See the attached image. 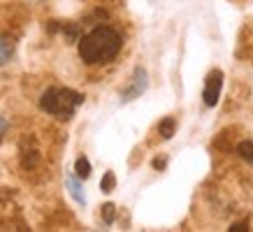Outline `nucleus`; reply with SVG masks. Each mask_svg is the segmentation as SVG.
<instances>
[{
    "label": "nucleus",
    "mask_w": 253,
    "mask_h": 232,
    "mask_svg": "<svg viewBox=\"0 0 253 232\" xmlns=\"http://www.w3.org/2000/svg\"><path fill=\"white\" fill-rule=\"evenodd\" d=\"M121 46L123 39L114 28L98 26L79 39V56L86 65H107L119 56Z\"/></svg>",
    "instance_id": "f257e3e1"
},
{
    "label": "nucleus",
    "mask_w": 253,
    "mask_h": 232,
    "mask_svg": "<svg viewBox=\"0 0 253 232\" xmlns=\"http://www.w3.org/2000/svg\"><path fill=\"white\" fill-rule=\"evenodd\" d=\"M84 102V95L72 88H65V86H51L42 93L40 98V107L44 109L46 114L56 116L61 121H68L72 118V114L77 112V107Z\"/></svg>",
    "instance_id": "f03ea898"
},
{
    "label": "nucleus",
    "mask_w": 253,
    "mask_h": 232,
    "mask_svg": "<svg viewBox=\"0 0 253 232\" xmlns=\"http://www.w3.org/2000/svg\"><path fill=\"white\" fill-rule=\"evenodd\" d=\"M223 91V72L218 68L211 70L205 79V91H202V100L207 107H216L218 105V98H221Z\"/></svg>",
    "instance_id": "7ed1b4c3"
},
{
    "label": "nucleus",
    "mask_w": 253,
    "mask_h": 232,
    "mask_svg": "<svg viewBox=\"0 0 253 232\" xmlns=\"http://www.w3.org/2000/svg\"><path fill=\"white\" fill-rule=\"evenodd\" d=\"M146 84H149V79H146V70L137 68L135 70V75H132V81L128 84V88H123L121 102H130V100H135V98H139V95L146 91Z\"/></svg>",
    "instance_id": "20e7f679"
},
{
    "label": "nucleus",
    "mask_w": 253,
    "mask_h": 232,
    "mask_svg": "<svg viewBox=\"0 0 253 232\" xmlns=\"http://www.w3.org/2000/svg\"><path fill=\"white\" fill-rule=\"evenodd\" d=\"M12 54H14V42L5 35H0V65H5L12 58Z\"/></svg>",
    "instance_id": "39448f33"
},
{
    "label": "nucleus",
    "mask_w": 253,
    "mask_h": 232,
    "mask_svg": "<svg viewBox=\"0 0 253 232\" xmlns=\"http://www.w3.org/2000/svg\"><path fill=\"white\" fill-rule=\"evenodd\" d=\"M237 154H239V158H242V160H246L253 167V142H251V139L239 142V144H237Z\"/></svg>",
    "instance_id": "423d86ee"
},
{
    "label": "nucleus",
    "mask_w": 253,
    "mask_h": 232,
    "mask_svg": "<svg viewBox=\"0 0 253 232\" xmlns=\"http://www.w3.org/2000/svg\"><path fill=\"white\" fill-rule=\"evenodd\" d=\"M174 130H176V121L172 118V116L163 118L161 123H158V132H161V137H163V139H169L172 135H174Z\"/></svg>",
    "instance_id": "0eeeda50"
},
{
    "label": "nucleus",
    "mask_w": 253,
    "mask_h": 232,
    "mask_svg": "<svg viewBox=\"0 0 253 232\" xmlns=\"http://www.w3.org/2000/svg\"><path fill=\"white\" fill-rule=\"evenodd\" d=\"M68 188H70V193H72V197H75V200L84 207V204H86V195L82 193V186L77 184V179H75V177H68Z\"/></svg>",
    "instance_id": "6e6552de"
},
{
    "label": "nucleus",
    "mask_w": 253,
    "mask_h": 232,
    "mask_svg": "<svg viewBox=\"0 0 253 232\" xmlns=\"http://www.w3.org/2000/svg\"><path fill=\"white\" fill-rule=\"evenodd\" d=\"M75 172H77L79 179H88L91 177V162H88V158H77V162H75Z\"/></svg>",
    "instance_id": "1a4fd4ad"
},
{
    "label": "nucleus",
    "mask_w": 253,
    "mask_h": 232,
    "mask_svg": "<svg viewBox=\"0 0 253 232\" xmlns=\"http://www.w3.org/2000/svg\"><path fill=\"white\" fill-rule=\"evenodd\" d=\"M116 186V177L114 172H105V177H102V181H100V188H102V193H112Z\"/></svg>",
    "instance_id": "9d476101"
},
{
    "label": "nucleus",
    "mask_w": 253,
    "mask_h": 232,
    "mask_svg": "<svg viewBox=\"0 0 253 232\" xmlns=\"http://www.w3.org/2000/svg\"><path fill=\"white\" fill-rule=\"evenodd\" d=\"M114 214H116V207L112 204V202H107V204L102 207V218H105V223L107 225L114 223Z\"/></svg>",
    "instance_id": "9b49d317"
},
{
    "label": "nucleus",
    "mask_w": 253,
    "mask_h": 232,
    "mask_svg": "<svg viewBox=\"0 0 253 232\" xmlns=\"http://www.w3.org/2000/svg\"><path fill=\"white\" fill-rule=\"evenodd\" d=\"M7 128H9L7 118H5V116H0V142H2V137L7 135Z\"/></svg>",
    "instance_id": "f8f14e48"
},
{
    "label": "nucleus",
    "mask_w": 253,
    "mask_h": 232,
    "mask_svg": "<svg viewBox=\"0 0 253 232\" xmlns=\"http://www.w3.org/2000/svg\"><path fill=\"white\" fill-rule=\"evenodd\" d=\"M249 230V223H246V221H242V223H235L230 228V232H246Z\"/></svg>",
    "instance_id": "ddd939ff"
},
{
    "label": "nucleus",
    "mask_w": 253,
    "mask_h": 232,
    "mask_svg": "<svg viewBox=\"0 0 253 232\" xmlns=\"http://www.w3.org/2000/svg\"><path fill=\"white\" fill-rule=\"evenodd\" d=\"M154 167H156V170H163V167H165V158H161V160L156 158V160H154Z\"/></svg>",
    "instance_id": "4468645a"
}]
</instances>
